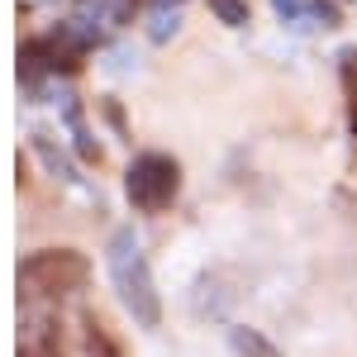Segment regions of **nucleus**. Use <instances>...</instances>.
Segmentation results:
<instances>
[{
    "label": "nucleus",
    "instance_id": "obj_6",
    "mask_svg": "<svg viewBox=\"0 0 357 357\" xmlns=\"http://www.w3.org/2000/svg\"><path fill=\"white\" fill-rule=\"evenodd\" d=\"M210 10L220 15L224 24H248V5L243 0H210Z\"/></svg>",
    "mask_w": 357,
    "mask_h": 357
},
{
    "label": "nucleus",
    "instance_id": "obj_4",
    "mask_svg": "<svg viewBox=\"0 0 357 357\" xmlns=\"http://www.w3.org/2000/svg\"><path fill=\"white\" fill-rule=\"evenodd\" d=\"M134 20V0H77L72 5V38H100Z\"/></svg>",
    "mask_w": 357,
    "mask_h": 357
},
{
    "label": "nucleus",
    "instance_id": "obj_3",
    "mask_svg": "<svg viewBox=\"0 0 357 357\" xmlns=\"http://www.w3.org/2000/svg\"><path fill=\"white\" fill-rule=\"evenodd\" d=\"M181 186V172L172 158L162 153H143L134 167H129V200H134L138 210H148V215H158L172 205V195Z\"/></svg>",
    "mask_w": 357,
    "mask_h": 357
},
{
    "label": "nucleus",
    "instance_id": "obj_7",
    "mask_svg": "<svg viewBox=\"0 0 357 357\" xmlns=\"http://www.w3.org/2000/svg\"><path fill=\"white\" fill-rule=\"evenodd\" d=\"M158 5V15H167V10H176V5H186V0H153Z\"/></svg>",
    "mask_w": 357,
    "mask_h": 357
},
{
    "label": "nucleus",
    "instance_id": "obj_1",
    "mask_svg": "<svg viewBox=\"0 0 357 357\" xmlns=\"http://www.w3.org/2000/svg\"><path fill=\"white\" fill-rule=\"evenodd\" d=\"M110 276L138 324H158V296H153V276H148V262H143L134 229H119L110 238Z\"/></svg>",
    "mask_w": 357,
    "mask_h": 357
},
{
    "label": "nucleus",
    "instance_id": "obj_2",
    "mask_svg": "<svg viewBox=\"0 0 357 357\" xmlns=\"http://www.w3.org/2000/svg\"><path fill=\"white\" fill-rule=\"evenodd\" d=\"M82 281H86V257L67 252V248L33 252L24 267H20V286H24V296H62V291H77Z\"/></svg>",
    "mask_w": 357,
    "mask_h": 357
},
{
    "label": "nucleus",
    "instance_id": "obj_5",
    "mask_svg": "<svg viewBox=\"0 0 357 357\" xmlns=\"http://www.w3.org/2000/svg\"><path fill=\"white\" fill-rule=\"evenodd\" d=\"M234 353L238 357H276L272 343H262L252 329H234Z\"/></svg>",
    "mask_w": 357,
    "mask_h": 357
}]
</instances>
